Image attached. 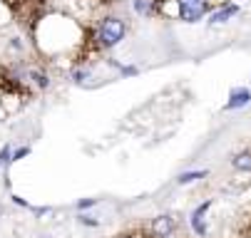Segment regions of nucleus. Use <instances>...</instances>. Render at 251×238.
<instances>
[{
    "label": "nucleus",
    "instance_id": "nucleus-1",
    "mask_svg": "<svg viewBox=\"0 0 251 238\" xmlns=\"http://www.w3.org/2000/svg\"><path fill=\"white\" fill-rule=\"evenodd\" d=\"M122 38H125V22H122V20H117V18H107V20L100 25V32H97L100 45H104V47H115Z\"/></svg>",
    "mask_w": 251,
    "mask_h": 238
},
{
    "label": "nucleus",
    "instance_id": "nucleus-2",
    "mask_svg": "<svg viewBox=\"0 0 251 238\" xmlns=\"http://www.w3.org/2000/svg\"><path fill=\"white\" fill-rule=\"evenodd\" d=\"M179 13H182V20L197 22L206 13V0H179Z\"/></svg>",
    "mask_w": 251,
    "mask_h": 238
},
{
    "label": "nucleus",
    "instance_id": "nucleus-3",
    "mask_svg": "<svg viewBox=\"0 0 251 238\" xmlns=\"http://www.w3.org/2000/svg\"><path fill=\"white\" fill-rule=\"evenodd\" d=\"M152 231H154L159 238H167V236L174 231V218L167 216V214H164V216H157V218L152 221Z\"/></svg>",
    "mask_w": 251,
    "mask_h": 238
},
{
    "label": "nucleus",
    "instance_id": "nucleus-4",
    "mask_svg": "<svg viewBox=\"0 0 251 238\" xmlns=\"http://www.w3.org/2000/svg\"><path fill=\"white\" fill-rule=\"evenodd\" d=\"M236 13H239V8H236V5H229V8H224V10H219V13H214L209 22H211V25H219V22H226V20H229L231 15H236Z\"/></svg>",
    "mask_w": 251,
    "mask_h": 238
},
{
    "label": "nucleus",
    "instance_id": "nucleus-5",
    "mask_svg": "<svg viewBox=\"0 0 251 238\" xmlns=\"http://www.w3.org/2000/svg\"><path fill=\"white\" fill-rule=\"evenodd\" d=\"M249 99H251V94H249L246 89H239V92H234V97H231V102H229V105H226V109L241 107V105H246Z\"/></svg>",
    "mask_w": 251,
    "mask_h": 238
},
{
    "label": "nucleus",
    "instance_id": "nucleus-6",
    "mask_svg": "<svg viewBox=\"0 0 251 238\" xmlns=\"http://www.w3.org/2000/svg\"><path fill=\"white\" fill-rule=\"evenodd\" d=\"M234 169H241V172H251V154H239L234 156Z\"/></svg>",
    "mask_w": 251,
    "mask_h": 238
},
{
    "label": "nucleus",
    "instance_id": "nucleus-7",
    "mask_svg": "<svg viewBox=\"0 0 251 238\" xmlns=\"http://www.w3.org/2000/svg\"><path fill=\"white\" fill-rule=\"evenodd\" d=\"M152 8H154V0H134V10L139 15H150Z\"/></svg>",
    "mask_w": 251,
    "mask_h": 238
},
{
    "label": "nucleus",
    "instance_id": "nucleus-8",
    "mask_svg": "<svg viewBox=\"0 0 251 238\" xmlns=\"http://www.w3.org/2000/svg\"><path fill=\"white\" fill-rule=\"evenodd\" d=\"M204 176V172H192V174H182L179 176V184H189V181H194V179H201Z\"/></svg>",
    "mask_w": 251,
    "mask_h": 238
}]
</instances>
